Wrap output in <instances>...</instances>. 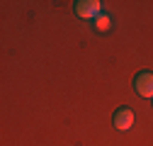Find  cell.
<instances>
[{
	"label": "cell",
	"mask_w": 153,
	"mask_h": 146,
	"mask_svg": "<svg viewBox=\"0 0 153 146\" xmlns=\"http://www.w3.org/2000/svg\"><path fill=\"white\" fill-rule=\"evenodd\" d=\"M75 15L83 17V20H95V17L102 15V3L100 0H78V3L73 5Z\"/></svg>",
	"instance_id": "obj_1"
},
{
	"label": "cell",
	"mask_w": 153,
	"mask_h": 146,
	"mask_svg": "<svg viewBox=\"0 0 153 146\" xmlns=\"http://www.w3.org/2000/svg\"><path fill=\"white\" fill-rule=\"evenodd\" d=\"M134 90L141 98H153V73L151 71H141L136 78H134Z\"/></svg>",
	"instance_id": "obj_2"
},
{
	"label": "cell",
	"mask_w": 153,
	"mask_h": 146,
	"mask_svg": "<svg viewBox=\"0 0 153 146\" xmlns=\"http://www.w3.org/2000/svg\"><path fill=\"white\" fill-rule=\"evenodd\" d=\"M109 25H112V17H109L107 12H102L100 17H95V27H97L100 32H107V29H109Z\"/></svg>",
	"instance_id": "obj_4"
},
{
	"label": "cell",
	"mask_w": 153,
	"mask_h": 146,
	"mask_svg": "<svg viewBox=\"0 0 153 146\" xmlns=\"http://www.w3.org/2000/svg\"><path fill=\"white\" fill-rule=\"evenodd\" d=\"M134 119H136V117H134V112H131L129 107H119L117 112H114V117H112L114 127H117L119 132H126V129H131V127H134Z\"/></svg>",
	"instance_id": "obj_3"
}]
</instances>
